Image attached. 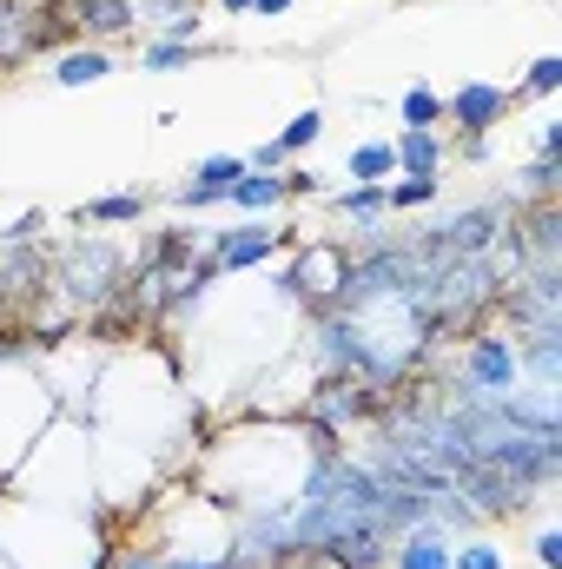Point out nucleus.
<instances>
[{"label": "nucleus", "mask_w": 562, "mask_h": 569, "mask_svg": "<svg viewBox=\"0 0 562 569\" xmlns=\"http://www.w3.org/2000/svg\"><path fill=\"white\" fill-rule=\"evenodd\" d=\"M40 232H47V212L33 206V212H20V219L0 232V246H40Z\"/></svg>", "instance_id": "31"}, {"label": "nucleus", "mask_w": 562, "mask_h": 569, "mask_svg": "<svg viewBox=\"0 0 562 569\" xmlns=\"http://www.w3.org/2000/svg\"><path fill=\"white\" fill-rule=\"evenodd\" d=\"M556 186H562V159H543V152H536V159L523 166V192H530V199H556Z\"/></svg>", "instance_id": "30"}, {"label": "nucleus", "mask_w": 562, "mask_h": 569, "mask_svg": "<svg viewBox=\"0 0 562 569\" xmlns=\"http://www.w3.org/2000/svg\"><path fill=\"white\" fill-rule=\"evenodd\" d=\"M311 365L324 378H371V338L358 318L344 311H318L311 318Z\"/></svg>", "instance_id": "5"}, {"label": "nucleus", "mask_w": 562, "mask_h": 569, "mask_svg": "<svg viewBox=\"0 0 562 569\" xmlns=\"http://www.w3.org/2000/svg\"><path fill=\"white\" fill-rule=\"evenodd\" d=\"M398 120H404V127H418V133H436V127H443V93H430V87H404Z\"/></svg>", "instance_id": "26"}, {"label": "nucleus", "mask_w": 562, "mask_h": 569, "mask_svg": "<svg viewBox=\"0 0 562 569\" xmlns=\"http://www.w3.org/2000/svg\"><path fill=\"white\" fill-rule=\"evenodd\" d=\"M344 172H351V186H384L398 172V152H391V140H364L344 152Z\"/></svg>", "instance_id": "20"}, {"label": "nucleus", "mask_w": 562, "mask_h": 569, "mask_svg": "<svg viewBox=\"0 0 562 569\" xmlns=\"http://www.w3.org/2000/svg\"><path fill=\"white\" fill-rule=\"evenodd\" d=\"M279 179H284V199H318V192H324V179H318L311 166H284Z\"/></svg>", "instance_id": "32"}, {"label": "nucleus", "mask_w": 562, "mask_h": 569, "mask_svg": "<svg viewBox=\"0 0 562 569\" xmlns=\"http://www.w3.org/2000/svg\"><path fill=\"white\" fill-rule=\"evenodd\" d=\"M127 252L120 246H107V239H73V246H60L53 259H47V291L67 305V318H93V311H107L113 298H120V284H127Z\"/></svg>", "instance_id": "1"}, {"label": "nucleus", "mask_w": 562, "mask_h": 569, "mask_svg": "<svg viewBox=\"0 0 562 569\" xmlns=\"http://www.w3.org/2000/svg\"><path fill=\"white\" fill-rule=\"evenodd\" d=\"M463 338H470V345H463L456 385H450L443 398H503V391L523 385V371H516V338H510V331L476 325V331H463Z\"/></svg>", "instance_id": "2"}, {"label": "nucleus", "mask_w": 562, "mask_h": 569, "mask_svg": "<svg viewBox=\"0 0 562 569\" xmlns=\"http://www.w3.org/2000/svg\"><path fill=\"white\" fill-rule=\"evenodd\" d=\"M510 338H516V371L530 385H562V325H530Z\"/></svg>", "instance_id": "12"}, {"label": "nucleus", "mask_w": 562, "mask_h": 569, "mask_svg": "<svg viewBox=\"0 0 562 569\" xmlns=\"http://www.w3.org/2000/svg\"><path fill=\"white\" fill-rule=\"evenodd\" d=\"M291 7H298V0H252V13H259V20H279V13H291Z\"/></svg>", "instance_id": "36"}, {"label": "nucleus", "mask_w": 562, "mask_h": 569, "mask_svg": "<svg viewBox=\"0 0 562 569\" xmlns=\"http://www.w3.org/2000/svg\"><path fill=\"white\" fill-rule=\"evenodd\" d=\"M344 279V246H331V239H311V246H298L291 252V266L279 272V298L284 305H304L311 318L331 305V291Z\"/></svg>", "instance_id": "3"}, {"label": "nucleus", "mask_w": 562, "mask_h": 569, "mask_svg": "<svg viewBox=\"0 0 562 569\" xmlns=\"http://www.w3.org/2000/svg\"><path fill=\"white\" fill-rule=\"evenodd\" d=\"M496 405H503L523 430H562V391H556V385H530V378H523V385H516V391H503Z\"/></svg>", "instance_id": "14"}, {"label": "nucleus", "mask_w": 562, "mask_h": 569, "mask_svg": "<svg viewBox=\"0 0 562 569\" xmlns=\"http://www.w3.org/2000/svg\"><path fill=\"white\" fill-rule=\"evenodd\" d=\"M450 569H510V557L490 537H463V543H450Z\"/></svg>", "instance_id": "29"}, {"label": "nucleus", "mask_w": 562, "mask_h": 569, "mask_svg": "<svg viewBox=\"0 0 562 569\" xmlns=\"http://www.w3.org/2000/svg\"><path fill=\"white\" fill-rule=\"evenodd\" d=\"M536 152L543 159H562V120H536Z\"/></svg>", "instance_id": "35"}, {"label": "nucleus", "mask_w": 562, "mask_h": 569, "mask_svg": "<svg viewBox=\"0 0 562 569\" xmlns=\"http://www.w3.org/2000/svg\"><path fill=\"white\" fill-rule=\"evenodd\" d=\"M298 232H279V226H259V219H245V226H232V232H205V259L219 266V279L225 272H252V266H265L272 252H284Z\"/></svg>", "instance_id": "9"}, {"label": "nucleus", "mask_w": 562, "mask_h": 569, "mask_svg": "<svg viewBox=\"0 0 562 569\" xmlns=\"http://www.w3.org/2000/svg\"><path fill=\"white\" fill-rule=\"evenodd\" d=\"M550 93H562V53H543V60H530L523 87H516V100H550Z\"/></svg>", "instance_id": "28"}, {"label": "nucleus", "mask_w": 562, "mask_h": 569, "mask_svg": "<svg viewBox=\"0 0 562 569\" xmlns=\"http://www.w3.org/2000/svg\"><path fill=\"white\" fill-rule=\"evenodd\" d=\"M536 563L562 569V530H556V523H543V530H536Z\"/></svg>", "instance_id": "33"}, {"label": "nucleus", "mask_w": 562, "mask_h": 569, "mask_svg": "<svg viewBox=\"0 0 562 569\" xmlns=\"http://www.w3.org/2000/svg\"><path fill=\"white\" fill-rule=\"evenodd\" d=\"M430 523H436L450 543H463V537H476V530H483V517H476L456 490H436V497H430Z\"/></svg>", "instance_id": "23"}, {"label": "nucleus", "mask_w": 562, "mask_h": 569, "mask_svg": "<svg viewBox=\"0 0 562 569\" xmlns=\"http://www.w3.org/2000/svg\"><path fill=\"white\" fill-rule=\"evenodd\" d=\"M212 53H225V47H212V40H152L140 53L145 73H172V67H192V60H212Z\"/></svg>", "instance_id": "22"}, {"label": "nucleus", "mask_w": 562, "mask_h": 569, "mask_svg": "<svg viewBox=\"0 0 562 569\" xmlns=\"http://www.w3.org/2000/svg\"><path fill=\"white\" fill-rule=\"evenodd\" d=\"M436 192H443V179H418V172H404L398 186H384V212H423V206H436Z\"/></svg>", "instance_id": "25"}, {"label": "nucleus", "mask_w": 562, "mask_h": 569, "mask_svg": "<svg viewBox=\"0 0 562 569\" xmlns=\"http://www.w3.org/2000/svg\"><path fill=\"white\" fill-rule=\"evenodd\" d=\"M516 107V87H496V80H463L450 100H443V120L463 133V140H490V127H503Z\"/></svg>", "instance_id": "8"}, {"label": "nucleus", "mask_w": 562, "mask_h": 569, "mask_svg": "<svg viewBox=\"0 0 562 569\" xmlns=\"http://www.w3.org/2000/svg\"><path fill=\"white\" fill-rule=\"evenodd\" d=\"M378 391L364 385V378H318V391L304 398V425H318V430H338V437H351V425H371L378 418Z\"/></svg>", "instance_id": "6"}, {"label": "nucleus", "mask_w": 562, "mask_h": 569, "mask_svg": "<svg viewBox=\"0 0 562 569\" xmlns=\"http://www.w3.org/2000/svg\"><path fill=\"white\" fill-rule=\"evenodd\" d=\"M199 252H205V226H165V232L145 246L140 266H152V272H165V279H172V272H185Z\"/></svg>", "instance_id": "16"}, {"label": "nucleus", "mask_w": 562, "mask_h": 569, "mask_svg": "<svg viewBox=\"0 0 562 569\" xmlns=\"http://www.w3.org/2000/svg\"><path fill=\"white\" fill-rule=\"evenodd\" d=\"M133 27H140L133 0H80V40L107 47V40H120V33H133Z\"/></svg>", "instance_id": "17"}, {"label": "nucleus", "mask_w": 562, "mask_h": 569, "mask_svg": "<svg viewBox=\"0 0 562 569\" xmlns=\"http://www.w3.org/2000/svg\"><path fill=\"white\" fill-rule=\"evenodd\" d=\"M113 73V47H93V40H80V47H67V53H53V67H47V80L53 87H93V80H107Z\"/></svg>", "instance_id": "15"}, {"label": "nucleus", "mask_w": 562, "mask_h": 569, "mask_svg": "<svg viewBox=\"0 0 562 569\" xmlns=\"http://www.w3.org/2000/svg\"><path fill=\"white\" fill-rule=\"evenodd\" d=\"M384 569H450V537L436 523H411L391 537V563Z\"/></svg>", "instance_id": "13"}, {"label": "nucleus", "mask_w": 562, "mask_h": 569, "mask_svg": "<svg viewBox=\"0 0 562 569\" xmlns=\"http://www.w3.org/2000/svg\"><path fill=\"white\" fill-rule=\"evenodd\" d=\"M73 219H80V226H140L145 219V192H107V199H87Z\"/></svg>", "instance_id": "21"}, {"label": "nucleus", "mask_w": 562, "mask_h": 569, "mask_svg": "<svg viewBox=\"0 0 562 569\" xmlns=\"http://www.w3.org/2000/svg\"><path fill=\"white\" fill-rule=\"evenodd\" d=\"M318 140H324V113H318V107H304V113H291V120H284L279 152H284V159H298L304 146H318Z\"/></svg>", "instance_id": "27"}, {"label": "nucleus", "mask_w": 562, "mask_h": 569, "mask_svg": "<svg viewBox=\"0 0 562 569\" xmlns=\"http://www.w3.org/2000/svg\"><path fill=\"white\" fill-rule=\"evenodd\" d=\"M510 318V331H530V325H562V266H523L516 279H503L496 305Z\"/></svg>", "instance_id": "4"}, {"label": "nucleus", "mask_w": 562, "mask_h": 569, "mask_svg": "<svg viewBox=\"0 0 562 569\" xmlns=\"http://www.w3.org/2000/svg\"><path fill=\"white\" fill-rule=\"evenodd\" d=\"M239 172H245L239 152H212V159L192 166V179L172 186V206H179V212H212V206H225V186H232Z\"/></svg>", "instance_id": "10"}, {"label": "nucleus", "mask_w": 562, "mask_h": 569, "mask_svg": "<svg viewBox=\"0 0 562 569\" xmlns=\"http://www.w3.org/2000/svg\"><path fill=\"white\" fill-rule=\"evenodd\" d=\"M53 47L67 53V40L53 33V20H47L40 0H0V73L40 60V53H53Z\"/></svg>", "instance_id": "7"}, {"label": "nucleus", "mask_w": 562, "mask_h": 569, "mask_svg": "<svg viewBox=\"0 0 562 569\" xmlns=\"http://www.w3.org/2000/svg\"><path fill=\"white\" fill-rule=\"evenodd\" d=\"M245 166H252V172H284L291 159L279 152V140H265V146H252V152H245Z\"/></svg>", "instance_id": "34"}, {"label": "nucleus", "mask_w": 562, "mask_h": 569, "mask_svg": "<svg viewBox=\"0 0 562 569\" xmlns=\"http://www.w3.org/2000/svg\"><path fill=\"white\" fill-rule=\"evenodd\" d=\"M391 152H398V172H418V179H436L443 159H450V146L436 140V133H418V127H404L391 140Z\"/></svg>", "instance_id": "19"}, {"label": "nucleus", "mask_w": 562, "mask_h": 569, "mask_svg": "<svg viewBox=\"0 0 562 569\" xmlns=\"http://www.w3.org/2000/svg\"><path fill=\"white\" fill-rule=\"evenodd\" d=\"M516 246H523V266H562V206L556 199L516 206Z\"/></svg>", "instance_id": "11"}, {"label": "nucleus", "mask_w": 562, "mask_h": 569, "mask_svg": "<svg viewBox=\"0 0 562 569\" xmlns=\"http://www.w3.org/2000/svg\"><path fill=\"white\" fill-rule=\"evenodd\" d=\"M225 206H239L245 219H259V212H272V206H291V199H284V179H279V172H252V166H245V172L225 186Z\"/></svg>", "instance_id": "18"}, {"label": "nucleus", "mask_w": 562, "mask_h": 569, "mask_svg": "<svg viewBox=\"0 0 562 569\" xmlns=\"http://www.w3.org/2000/svg\"><path fill=\"white\" fill-rule=\"evenodd\" d=\"M331 212H344L351 226H371V219H384V186H338Z\"/></svg>", "instance_id": "24"}, {"label": "nucleus", "mask_w": 562, "mask_h": 569, "mask_svg": "<svg viewBox=\"0 0 562 569\" xmlns=\"http://www.w3.org/2000/svg\"><path fill=\"white\" fill-rule=\"evenodd\" d=\"M219 7H225V13H252V0H219Z\"/></svg>", "instance_id": "37"}]
</instances>
